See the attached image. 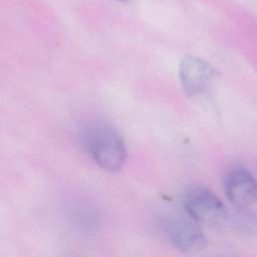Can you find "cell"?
Listing matches in <instances>:
<instances>
[{
    "label": "cell",
    "mask_w": 257,
    "mask_h": 257,
    "mask_svg": "<svg viewBox=\"0 0 257 257\" xmlns=\"http://www.w3.org/2000/svg\"><path fill=\"white\" fill-rule=\"evenodd\" d=\"M223 183L226 197L234 207H250L257 202V180L248 169L230 168Z\"/></svg>",
    "instance_id": "cell-5"
},
{
    "label": "cell",
    "mask_w": 257,
    "mask_h": 257,
    "mask_svg": "<svg viewBox=\"0 0 257 257\" xmlns=\"http://www.w3.org/2000/svg\"><path fill=\"white\" fill-rule=\"evenodd\" d=\"M232 228L245 236L257 235V215L249 210V207H234L233 212L228 215Z\"/></svg>",
    "instance_id": "cell-6"
},
{
    "label": "cell",
    "mask_w": 257,
    "mask_h": 257,
    "mask_svg": "<svg viewBox=\"0 0 257 257\" xmlns=\"http://www.w3.org/2000/svg\"><path fill=\"white\" fill-rule=\"evenodd\" d=\"M78 142L84 154L101 169L119 171L127 159V149L120 132L112 124L94 121L80 130Z\"/></svg>",
    "instance_id": "cell-1"
},
{
    "label": "cell",
    "mask_w": 257,
    "mask_h": 257,
    "mask_svg": "<svg viewBox=\"0 0 257 257\" xmlns=\"http://www.w3.org/2000/svg\"><path fill=\"white\" fill-rule=\"evenodd\" d=\"M186 214L199 224L220 225L226 221L227 211L221 200L208 188L192 186L183 196Z\"/></svg>",
    "instance_id": "cell-2"
},
{
    "label": "cell",
    "mask_w": 257,
    "mask_h": 257,
    "mask_svg": "<svg viewBox=\"0 0 257 257\" xmlns=\"http://www.w3.org/2000/svg\"><path fill=\"white\" fill-rule=\"evenodd\" d=\"M179 77L189 97L207 95L218 80V70L205 59L186 55L180 62Z\"/></svg>",
    "instance_id": "cell-3"
},
{
    "label": "cell",
    "mask_w": 257,
    "mask_h": 257,
    "mask_svg": "<svg viewBox=\"0 0 257 257\" xmlns=\"http://www.w3.org/2000/svg\"><path fill=\"white\" fill-rule=\"evenodd\" d=\"M163 226L172 245L183 252L195 253L204 249L207 245L208 240L200 224L188 215L187 217H170L165 220Z\"/></svg>",
    "instance_id": "cell-4"
},
{
    "label": "cell",
    "mask_w": 257,
    "mask_h": 257,
    "mask_svg": "<svg viewBox=\"0 0 257 257\" xmlns=\"http://www.w3.org/2000/svg\"><path fill=\"white\" fill-rule=\"evenodd\" d=\"M119 1H128V0H119Z\"/></svg>",
    "instance_id": "cell-7"
}]
</instances>
